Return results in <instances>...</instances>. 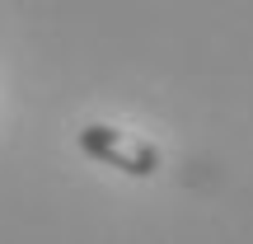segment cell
<instances>
[{"label": "cell", "instance_id": "1", "mask_svg": "<svg viewBox=\"0 0 253 244\" xmlns=\"http://www.w3.org/2000/svg\"><path fill=\"white\" fill-rule=\"evenodd\" d=\"M75 141H80V150L89 155V160L108 164V169H122L131 174V179H150V174H160V150H155L145 136L136 132H122V127H108V122H84L80 132H75Z\"/></svg>", "mask_w": 253, "mask_h": 244}]
</instances>
